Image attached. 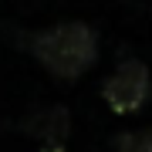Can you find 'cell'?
Segmentation results:
<instances>
[{
  "instance_id": "cell-2",
  "label": "cell",
  "mask_w": 152,
  "mask_h": 152,
  "mask_svg": "<svg viewBox=\"0 0 152 152\" xmlns=\"http://www.w3.org/2000/svg\"><path fill=\"white\" fill-rule=\"evenodd\" d=\"M152 98V71L142 61H122L102 81V102L108 105L115 115H132L142 112Z\"/></svg>"
},
{
  "instance_id": "cell-3",
  "label": "cell",
  "mask_w": 152,
  "mask_h": 152,
  "mask_svg": "<svg viewBox=\"0 0 152 152\" xmlns=\"http://www.w3.org/2000/svg\"><path fill=\"white\" fill-rule=\"evenodd\" d=\"M24 132L34 135L44 149L61 152L68 135H71V115H68V108H61V105H51V108H44V112H34L31 122H24Z\"/></svg>"
},
{
  "instance_id": "cell-4",
  "label": "cell",
  "mask_w": 152,
  "mask_h": 152,
  "mask_svg": "<svg viewBox=\"0 0 152 152\" xmlns=\"http://www.w3.org/2000/svg\"><path fill=\"white\" fill-rule=\"evenodd\" d=\"M118 152H152V129H135L118 135Z\"/></svg>"
},
{
  "instance_id": "cell-1",
  "label": "cell",
  "mask_w": 152,
  "mask_h": 152,
  "mask_svg": "<svg viewBox=\"0 0 152 152\" xmlns=\"http://www.w3.org/2000/svg\"><path fill=\"white\" fill-rule=\"evenodd\" d=\"M31 54L54 78L75 81L98 61V34L81 20L58 24L31 37Z\"/></svg>"
}]
</instances>
